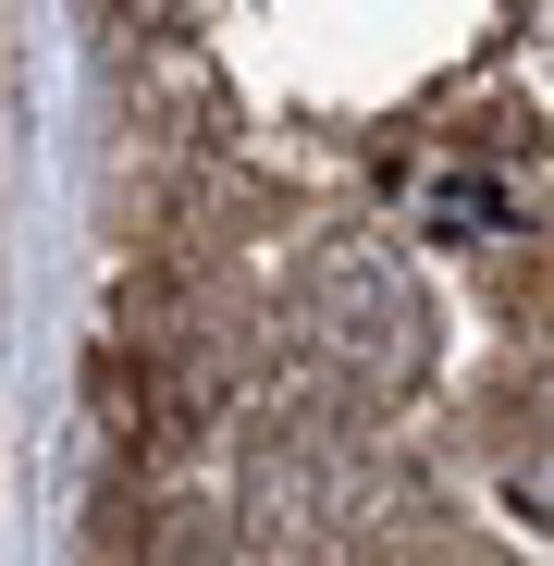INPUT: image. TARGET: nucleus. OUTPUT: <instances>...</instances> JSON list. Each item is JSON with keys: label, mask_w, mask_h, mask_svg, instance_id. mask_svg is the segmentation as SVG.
<instances>
[{"label": "nucleus", "mask_w": 554, "mask_h": 566, "mask_svg": "<svg viewBox=\"0 0 554 566\" xmlns=\"http://www.w3.org/2000/svg\"><path fill=\"white\" fill-rule=\"evenodd\" d=\"M296 333H309V357L333 369V382H357V395H407L419 357H431V321H419L407 271L383 247H333L309 271V296H296Z\"/></svg>", "instance_id": "1"}]
</instances>
